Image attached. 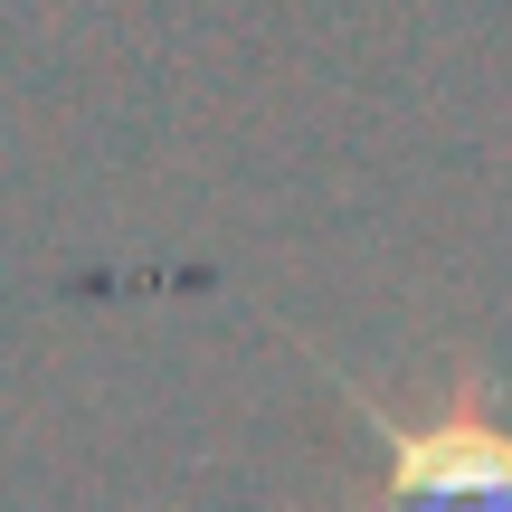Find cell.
I'll return each instance as SVG.
<instances>
[{
    "instance_id": "1",
    "label": "cell",
    "mask_w": 512,
    "mask_h": 512,
    "mask_svg": "<svg viewBox=\"0 0 512 512\" xmlns=\"http://www.w3.org/2000/svg\"><path fill=\"white\" fill-rule=\"evenodd\" d=\"M332 399L380 427L389 512H512V418H494V408L408 418V408L370 399V389H351V380H332Z\"/></svg>"
}]
</instances>
